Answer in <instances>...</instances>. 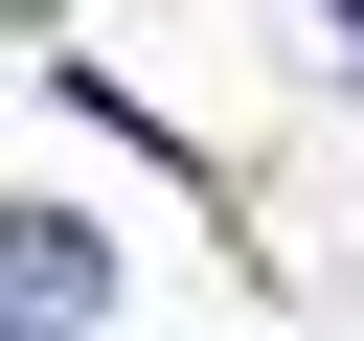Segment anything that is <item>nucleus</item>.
Returning a JSON list of instances; mask_svg holds the SVG:
<instances>
[{"label":"nucleus","instance_id":"1","mask_svg":"<svg viewBox=\"0 0 364 341\" xmlns=\"http://www.w3.org/2000/svg\"><path fill=\"white\" fill-rule=\"evenodd\" d=\"M91 318H114V227L91 205H23L0 227V341H91Z\"/></svg>","mask_w":364,"mask_h":341},{"label":"nucleus","instance_id":"2","mask_svg":"<svg viewBox=\"0 0 364 341\" xmlns=\"http://www.w3.org/2000/svg\"><path fill=\"white\" fill-rule=\"evenodd\" d=\"M318 68H341V91H364V0H318Z\"/></svg>","mask_w":364,"mask_h":341}]
</instances>
